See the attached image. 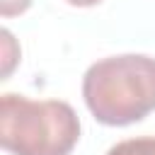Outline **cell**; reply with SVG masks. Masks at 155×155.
<instances>
[{
	"label": "cell",
	"mask_w": 155,
	"mask_h": 155,
	"mask_svg": "<svg viewBox=\"0 0 155 155\" xmlns=\"http://www.w3.org/2000/svg\"><path fill=\"white\" fill-rule=\"evenodd\" d=\"M68 5H75V7H90V5H97L102 0H65Z\"/></svg>",
	"instance_id": "obj_6"
},
{
	"label": "cell",
	"mask_w": 155,
	"mask_h": 155,
	"mask_svg": "<svg viewBox=\"0 0 155 155\" xmlns=\"http://www.w3.org/2000/svg\"><path fill=\"white\" fill-rule=\"evenodd\" d=\"M29 5H31V0H0V15L2 17H12V15L24 12Z\"/></svg>",
	"instance_id": "obj_5"
},
{
	"label": "cell",
	"mask_w": 155,
	"mask_h": 155,
	"mask_svg": "<svg viewBox=\"0 0 155 155\" xmlns=\"http://www.w3.org/2000/svg\"><path fill=\"white\" fill-rule=\"evenodd\" d=\"M80 138V119L68 102L0 97V145L15 155H68Z\"/></svg>",
	"instance_id": "obj_2"
},
{
	"label": "cell",
	"mask_w": 155,
	"mask_h": 155,
	"mask_svg": "<svg viewBox=\"0 0 155 155\" xmlns=\"http://www.w3.org/2000/svg\"><path fill=\"white\" fill-rule=\"evenodd\" d=\"M82 97L92 116L107 126L140 121L155 109V58L121 53L92 63L82 78Z\"/></svg>",
	"instance_id": "obj_1"
},
{
	"label": "cell",
	"mask_w": 155,
	"mask_h": 155,
	"mask_svg": "<svg viewBox=\"0 0 155 155\" xmlns=\"http://www.w3.org/2000/svg\"><path fill=\"white\" fill-rule=\"evenodd\" d=\"M107 155H155V136H138L119 140L107 150Z\"/></svg>",
	"instance_id": "obj_3"
},
{
	"label": "cell",
	"mask_w": 155,
	"mask_h": 155,
	"mask_svg": "<svg viewBox=\"0 0 155 155\" xmlns=\"http://www.w3.org/2000/svg\"><path fill=\"white\" fill-rule=\"evenodd\" d=\"M0 36H2V78H7L15 61L19 58V51H15V39H12V34L7 29H2Z\"/></svg>",
	"instance_id": "obj_4"
}]
</instances>
